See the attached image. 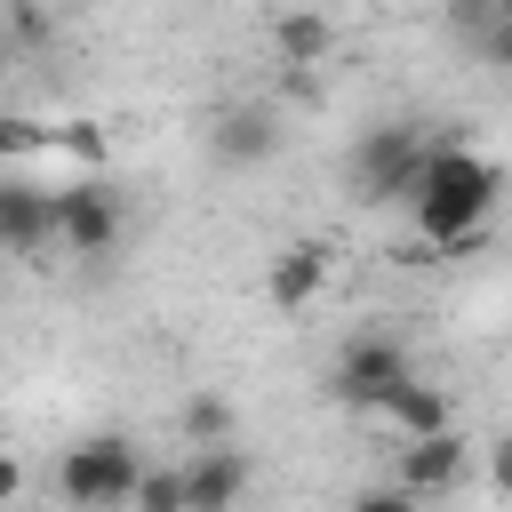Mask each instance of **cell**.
<instances>
[{
    "label": "cell",
    "instance_id": "cell-1",
    "mask_svg": "<svg viewBox=\"0 0 512 512\" xmlns=\"http://www.w3.org/2000/svg\"><path fill=\"white\" fill-rule=\"evenodd\" d=\"M496 168L472 152V144H432V168H424V192H416V232L432 240V248H472L480 240V224H488V208H496Z\"/></svg>",
    "mask_w": 512,
    "mask_h": 512
},
{
    "label": "cell",
    "instance_id": "cell-2",
    "mask_svg": "<svg viewBox=\"0 0 512 512\" xmlns=\"http://www.w3.org/2000/svg\"><path fill=\"white\" fill-rule=\"evenodd\" d=\"M136 480H144V456H136V440H120V432H88V440H72L64 464H56V496H64L72 512H120V504H136Z\"/></svg>",
    "mask_w": 512,
    "mask_h": 512
},
{
    "label": "cell",
    "instance_id": "cell-3",
    "mask_svg": "<svg viewBox=\"0 0 512 512\" xmlns=\"http://www.w3.org/2000/svg\"><path fill=\"white\" fill-rule=\"evenodd\" d=\"M424 168H432V144H424L408 120H376V128L352 144V192H360V200H400V208H416Z\"/></svg>",
    "mask_w": 512,
    "mask_h": 512
},
{
    "label": "cell",
    "instance_id": "cell-4",
    "mask_svg": "<svg viewBox=\"0 0 512 512\" xmlns=\"http://www.w3.org/2000/svg\"><path fill=\"white\" fill-rule=\"evenodd\" d=\"M408 376H416V368H408V344H400V336H384V328H368V336H352V344H344V360H336L328 392H336L344 408H360V416H384V408H392V392H400Z\"/></svg>",
    "mask_w": 512,
    "mask_h": 512
},
{
    "label": "cell",
    "instance_id": "cell-5",
    "mask_svg": "<svg viewBox=\"0 0 512 512\" xmlns=\"http://www.w3.org/2000/svg\"><path fill=\"white\" fill-rule=\"evenodd\" d=\"M120 200L88 176V184H56V240L72 248V256H104L112 240H120Z\"/></svg>",
    "mask_w": 512,
    "mask_h": 512
},
{
    "label": "cell",
    "instance_id": "cell-6",
    "mask_svg": "<svg viewBox=\"0 0 512 512\" xmlns=\"http://www.w3.org/2000/svg\"><path fill=\"white\" fill-rule=\"evenodd\" d=\"M48 240H56V192L0 176V256H40Z\"/></svg>",
    "mask_w": 512,
    "mask_h": 512
},
{
    "label": "cell",
    "instance_id": "cell-7",
    "mask_svg": "<svg viewBox=\"0 0 512 512\" xmlns=\"http://www.w3.org/2000/svg\"><path fill=\"white\" fill-rule=\"evenodd\" d=\"M248 480H256V464H248L232 440H224V448H192V464H184V504H192V512H240Z\"/></svg>",
    "mask_w": 512,
    "mask_h": 512
},
{
    "label": "cell",
    "instance_id": "cell-8",
    "mask_svg": "<svg viewBox=\"0 0 512 512\" xmlns=\"http://www.w3.org/2000/svg\"><path fill=\"white\" fill-rule=\"evenodd\" d=\"M208 144H216L224 168H264V160L280 152V120H272L264 104H232V112L208 128Z\"/></svg>",
    "mask_w": 512,
    "mask_h": 512
},
{
    "label": "cell",
    "instance_id": "cell-9",
    "mask_svg": "<svg viewBox=\"0 0 512 512\" xmlns=\"http://www.w3.org/2000/svg\"><path fill=\"white\" fill-rule=\"evenodd\" d=\"M464 464H472V448H464L456 432L408 440V448H400V488H408V496H448V488L464 480Z\"/></svg>",
    "mask_w": 512,
    "mask_h": 512
},
{
    "label": "cell",
    "instance_id": "cell-10",
    "mask_svg": "<svg viewBox=\"0 0 512 512\" xmlns=\"http://www.w3.org/2000/svg\"><path fill=\"white\" fill-rule=\"evenodd\" d=\"M320 288H328V248H320V240H288V248L272 256V272H264V296H272L280 312H304Z\"/></svg>",
    "mask_w": 512,
    "mask_h": 512
},
{
    "label": "cell",
    "instance_id": "cell-11",
    "mask_svg": "<svg viewBox=\"0 0 512 512\" xmlns=\"http://www.w3.org/2000/svg\"><path fill=\"white\" fill-rule=\"evenodd\" d=\"M384 424H392L400 440H432V432H456V400H448V384H424V376H408V384L392 392Z\"/></svg>",
    "mask_w": 512,
    "mask_h": 512
},
{
    "label": "cell",
    "instance_id": "cell-12",
    "mask_svg": "<svg viewBox=\"0 0 512 512\" xmlns=\"http://www.w3.org/2000/svg\"><path fill=\"white\" fill-rule=\"evenodd\" d=\"M272 40H280L288 72H312V64H328V48H336V24H328L320 8H288V16L272 24Z\"/></svg>",
    "mask_w": 512,
    "mask_h": 512
},
{
    "label": "cell",
    "instance_id": "cell-13",
    "mask_svg": "<svg viewBox=\"0 0 512 512\" xmlns=\"http://www.w3.org/2000/svg\"><path fill=\"white\" fill-rule=\"evenodd\" d=\"M128 512H192V504H184V464H144Z\"/></svg>",
    "mask_w": 512,
    "mask_h": 512
},
{
    "label": "cell",
    "instance_id": "cell-14",
    "mask_svg": "<svg viewBox=\"0 0 512 512\" xmlns=\"http://www.w3.org/2000/svg\"><path fill=\"white\" fill-rule=\"evenodd\" d=\"M184 432H192V448H224V440H232V408H224L216 392H192V400H184Z\"/></svg>",
    "mask_w": 512,
    "mask_h": 512
},
{
    "label": "cell",
    "instance_id": "cell-15",
    "mask_svg": "<svg viewBox=\"0 0 512 512\" xmlns=\"http://www.w3.org/2000/svg\"><path fill=\"white\" fill-rule=\"evenodd\" d=\"M48 144H56V128H40V120H24V112H0V160L48 152Z\"/></svg>",
    "mask_w": 512,
    "mask_h": 512
},
{
    "label": "cell",
    "instance_id": "cell-16",
    "mask_svg": "<svg viewBox=\"0 0 512 512\" xmlns=\"http://www.w3.org/2000/svg\"><path fill=\"white\" fill-rule=\"evenodd\" d=\"M8 32H16V40H24V48H40V40H48V32H56V16H48V8H40V0H8Z\"/></svg>",
    "mask_w": 512,
    "mask_h": 512
},
{
    "label": "cell",
    "instance_id": "cell-17",
    "mask_svg": "<svg viewBox=\"0 0 512 512\" xmlns=\"http://www.w3.org/2000/svg\"><path fill=\"white\" fill-rule=\"evenodd\" d=\"M56 152H80V160H104L112 144H104V128H96V120H64V128H56Z\"/></svg>",
    "mask_w": 512,
    "mask_h": 512
},
{
    "label": "cell",
    "instance_id": "cell-18",
    "mask_svg": "<svg viewBox=\"0 0 512 512\" xmlns=\"http://www.w3.org/2000/svg\"><path fill=\"white\" fill-rule=\"evenodd\" d=\"M352 512H424V496H408V488L392 480V488H360V496H352Z\"/></svg>",
    "mask_w": 512,
    "mask_h": 512
},
{
    "label": "cell",
    "instance_id": "cell-19",
    "mask_svg": "<svg viewBox=\"0 0 512 512\" xmlns=\"http://www.w3.org/2000/svg\"><path fill=\"white\" fill-rule=\"evenodd\" d=\"M480 56H488L496 72H512V24H504V16H496V24L480 32Z\"/></svg>",
    "mask_w": 512,
    "mask_h": 512
},
{
    "label": "cell",
    "instance_id": "cell-20",
    "mask_svg": "<svg viewBox=\"0 0 512 512\" xmlns=\"http://www.w3.org/2000/svg\"><path fill=\"white\" fill-rule=\"evenodd\" d=\"M488 480L512 496V440H496V456H488Z\"/></svg>",
    "mask_w": 512,
    "mask_h": 512
},
{
    "label": "cell",
    "instance_id": "cell-21",
    "mask_svg": "<svg viewBox=\"0 0 512 512\" xmlns=\"http://www.w3.org/2000/svg\"><path fill=\"white\" fill-rule=\"evenodd\" d=\"M16 488H24V464H16V456H8V448H0V504H8V496H16Z\"/></svg>",
    "mask_w": 512,
    "mask_h": 512
},
{
    "label": "cell",
    "instance_id": "cell-22",
    "mask_svg": "<svg viewBox=\"0 0 512 512\" xmlns=\"http://www.w3.org/2000/svg\"><path fill=\"white\" fill-rule=\"evenodd\" d=\"M496 16H504V24H512V0H496Z\"/></svg>",
    "mask_w": 512,
    "mask_h": 512
}]
</instances>
